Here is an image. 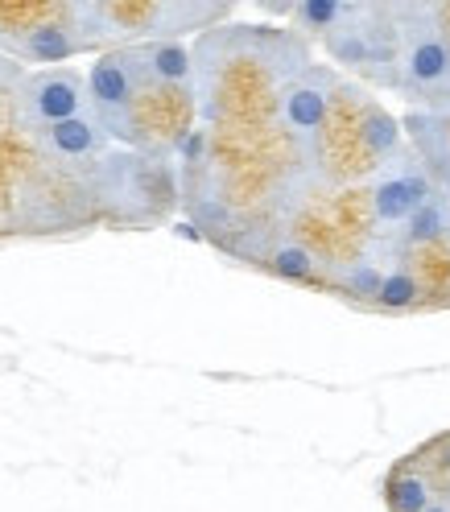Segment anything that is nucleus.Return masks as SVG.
<instances>
[{
	"instance_id": "obj_1",
	"label": "nucleus",
	"mask_w": 450,
	"mask_h": 512,
	"mask_svg": "<svg viewBox=\"0 0 450 512\" xmlns=\"http://www.w3.org/2000/svg\"><path fill=\"white\" fill-rule=\"evenodd\" d=\"M397 25V91L405 100L442 104L450 95V38L438 25V5H389Z\"/></svg>"
},
{
	"instance_id": "obj_2",
	"label": "nucleus",
	"mask_w": 450,
	"mask_h": 512,
	"mask_svg": "<svg viewBox=\"0 0 450 512\" xmlns=\"http://www.w3.org/2000/svg\"><path fill=\"white\" fill-rule=\"evenodd\" d=\"M323 50L331 54L335 67L360 71L372 83L397 91V25L389 5H360V13L343 21L339 29L323 38Z\"/></svg>"
},
{
	"instance_id": "obj_3",
	"label": "nucleus",
	"mask_w": 450,
	"mask_h": 512,
	"mask_svg": "<svg viewBox=\"0 0 450 512\" xmlns=\"http://www.w3.org/2000/svg\"><path fill=\"white\" fill-rule=\"evenodd\" d=\"M87 79V108L91 116L104 124L108 141H128L137 145V100H141V83L137 71L128 62V50H104L91 62Z\"/></svg>"
},
{
	"instance_id": "obj_4",
	"label": "nucleus",
	"mask_w": 450,
	"mask_h": 512,
	"mask_svg": "<svg viewBox=\"0 0 450 512\" xmlns=\"http://www.w3.org/2000/svg\"><path fill=\"white\" fill-rule=\"evenodd\" d=\"M339 87L343 83L331 67H302L294 79H285L277 87V120L306 157H314L318 141H323V128H327Z\"/></svg>"
},
{
	"instance_id": "obj_5",
	"label": "nucleus",
	"mask_w": 450,
	"mask_h": 512,
	"mask_svg": "<svg viewBox=\"0 0 450 512\" xmlns=\"http://www.w3.org/2000/svg\"><path fill=\"white\" fill-rule=\"evenodd\" d=\"M87 112V79L75 67H42L17 83V124L29 137Z\"/></svg>"
},
{
	"instance_id": "obj_6",
	"label": "nucleus",
	"mask_w": 450,
	"mask_h": 512,
	"mask_svg": "<svg viewBox=\"0 0 450 512\" xmlns=\"http://www.w3.org/2000/svg\"><path fill=\"white\" fill-rule=\"evenodd\" d=\"M430 195H434V182H430V174L422 170L417 157L397 153V157H389V162H380V174L372 178V190H368V207H372L376 228L397 232Z\"/></svg>"
},
{
	"instance_id": "obj_7",
	"label": "nucleus",
	"mask_w": 450,
	"mask_h": 512,
	"mask_svg": "<svg viewBox=\"0 0 450 512\" xmlns=\"http://www.w3.org/2000/svg\"><path fill=\"white\" fill-rule=\"evenodd\" d=\"M34 145H38V157L42 162H58V166H83V162H100L108 153V133L104 124L91 116V108L75 120H62V124H50L42 133H34Z\"/></svg>"
},
{
	"instance_id": "obj_8",
	"label": "nucleus",
	"mask_w": 450,
	"mask_h": 512,
	"mask_svg": "<svg viewBox=\"0 0 450 512\" xmlns=\"http://www.w3.org/2000/svg\"><path fill=\"white\" fill-rule=\"evenodd\" d=\"M5 50H13L25 62H67L71 54H83L91 46L83 38V29H79L75 5H62V17L58 21H34V25H25Z\"/></svg>"
},
{
	"instance_id": "obj_9",
	"label": "nucleus",
	"mask_w": 450,
	"mask_h": 512,
	"mask_svg": "<svg viewBox=\"0 0 450 512\" xmlns=\"http://www.w3.org/2000/svg\"><path fill=\"white\" fill-rule=\"evenodd\" d=\"M141 91H186L195 79V58L182 42H137L124 46Z\"/></svg>"
},
{
	"instance_id": "obj_10",
	"label": "nucleus",
	"mask_w": 450,
	"mask_h": 512,
	"mask_svg": "<svg viewBox=\"0 0 450 512\" xmlns=\"http://www.w3.org/2000/svg\"><path fill=\"white\" fill-rule=\"evenodd\" d=\"M401 128H409L417 162H422V170L430 174V182L450 195V120L442 112L422 108V112H409Z\"/></svg>"
},
{
	"instance_id": "obj_11",
	"label": "nucleus",
	"mask_w": 450,
	"mask_h": 512,
	"mask_svg": "<svg viewBox=\"0 0 450 512\" xmlns=\"http://www.w3.org/2000/svg\"><path fill=\"white\" fill-rule=\"evenodd\" d=\"M450 236V195L434 186V195L417 207L401 228H397V248H426V244H438Z\"/></svg>"
},
{
	"instance_id": "obj_12",
	"label": "nucleus",
	"mask_w": 450,
	"mask_h": 512,
	"mask_svg": "<svg viewBox=\"0 0 450 512\" xmlns=\"http://www.w3.org/2000/svg\"><path fill=\"white\" fill-rule=\"evenodd\" d=\"M360 145L368 157H380V162H389V157L401 153V120L380 108V104H364L360 112Z\"/></svg>"
},
{
	"instance_id": "obj_13",
	"label": "nucleus",
	"mask_w": 450,
	"mask_h": 512,
	"mask_svg": "<svg viewBox=\"0 0 450 512\" xmlns=\"http://www.w3.org/2000/svg\"><path fill=\"white\" fill-rule=\"evenodd\" d=\"M356 13H360L356 0H302V5H289V17L298 21V29L310 38H318V42H323L331 29H339L343 21H351Z\"/></svg>"
},
{
	"instance_id": "obj_14",
	"label": "nucleus",
	"mask_w": 450,
	"mask_h": 512,
	"mask_svg": "<svg viewBox=\"0 0 450 512\" xmlns=\"http://www.w3.org/2000/svg\"><path fill=\"white\" fill-rule=\"evenodd\" d=\"M265 265L281 277V281H314L318 277V256L298 244V240H277L265 256Z\"/></svg>"
},
{
	"instance_id": "obj_15",
	"label": "nucleus",
	"mask_w": 450,
	"mask_h": 512,
	"mask_svg": "<svg viewBox=\"0 0 450 512\" xmlns=\"http://www.w3.org/2000/svg\"><path fill=\"white\" fill-rule=\"evenodd\" d=\"M417 298H422V281L413 277V269H405V265L384 269V277H380V294H376V306H380V310L401 314V310H409Z\"/></svg>"
},
{
	"instance_id": "obj_16",
	"label": "nucleus",
	"mask_w": 450,
	"mask_h": 512,
	"mask_svg": "<svg viewBox=\"0 0 450 512\" xmlns=\"http://www.w3.org/2000/svg\"><path fill=\"white\" fill-rule=\"evenodd\" d=\"M434 504V488L426 475L417 471H401L389 479V508L393 512H426Z\"/></svg>"
},
{
	"instance_id": "obj_17",
	"label": "nucleus",
	"mask_w": 450,
	"mask_h": 512,
	"mask_svg": "<svg viewBox=\"0 0 450 512\" xmlns=\"http://www.w3.org/2000/svg\"><path fill=\"white\" fill-rule=\"evenodd\" d=\"M380 277L384 269L376 261H356L343 269V298L360 302V306H376V294H380Z\"/></svg>"
},
{
	"instance_id": "obj_18",
	"label": "nucleus",
	"mask_w": 450,
	"mask_h": 512,
	"mask_svg": "<svg viewBox=\"0 0 450 512\" xmlns=\"http://www.w3.org/2000/svg\"><path fill=\"white\" fill-rule=\"evenodd\" d=\"M426 512H450V504H430Z\"/></svg>"
},
{
	"instance_id": "obj_19",
	"label": "nucleus",
	"mask_w": 450,
	"mask_h": 512,
	"mask_svg": "<svg viewBox=\"0 0 450 512\" xmlns=\"http://www.w3.org/2000/svg\"><path fill=\"white\" fill-rule=\"evenodd\" d=\"M0 75H13V67H9V62H5V58H0Z\"/></svg>"
}]
</instances>
